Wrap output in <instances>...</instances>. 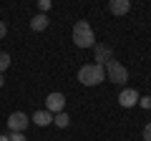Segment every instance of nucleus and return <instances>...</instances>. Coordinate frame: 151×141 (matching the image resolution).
Listing matches in <instances>:
<instances>
[{"mask_svg": "<svg viewBox=\"0 0 151 141\" xmlns=\"http://www.w3.org/2000/svg\"><path fill=\"white\" fill-rule=\"evenodd\" d=\"M5 35H8V23H5V20H0V40L5 38Z\"/></svg>", "mask_w": 151, "mask_h": 141, "instance_id": "nucleus-16", "label": "nucleus"}, {"mask_svg": "<svg viewBox=\"0 0 151 141\" xmlns=\"http://www.w3.org/2000/svg\"><path fill=\"white\" fill-rule=\"evenodd\" d=\"M53 124L58 126V129H65V126L70 124V119H68V114H65V111H60V114L53 116Z\"/></svg>", "mask_w": 151, "mask_h": 141, "instance_id": "nucleus-11", "label": "nucleus"}, {"mask_svg": "<svg viewBox=\"0 0 151 141\" xmlns=\"http://www.w3.org/2000/svg\"><path fill=\"white\" fill-rule=\"evenodd\" d=\"M139 106L141 109H151V96H139Z\"/></svg>", "mask_w": 151, "mask_h": 141, "instance_id": "nucleus-13", "label": "nucleus"}, {"mask_svg": "<svg viewBox=\"0 0 151 141\" xmlns=\"http://www.w3.org/2000/svg\"><path fill=\"white\" fill-rule=\"evenodd\" d=\"M93 60L98 65H106L108 60H113V48L111 45H103V43H96L93 45Z\"/></svg>", "mask_w": 151, "mask_h": 141, "instance_id": "nucleus-6", "label": "nucleus"}, {"mask_svg": "<svg viewBox=\"0 0 151 141\" xmlns=\"http://www.w3.org/2000/svg\"><path fill=\"white\" fill-rule=\"evenodd\" d=\"M10 141H25V134H20V131H10Z\"/></svg>", "mask_w": 151, "mask_h": 141, "instance_id": "nucleus-15", "label": "nucleus"}, {"mask_svg": "<svg viewBox=\"0 0 151 141\" xmlns=\"http://www.w3.org/2000/svg\"><path fill=\"white\" fill-rule=\"evenodd\" d=\"M73 43L78 48H93L96 45V33L86 20H78L73 25Z\"/></svg>", "mask_w": 151, "mask_h": 141, "instance_id": "nucleus-1", "label": "nucleus"}, {"mask_svg": "<svg viewBox=\"0 0 151 141\" xmlns=\"http://www.w3.org/2000/svg\"><path fill=\"white\" fill-rule=\"evenodd\" d=\"M0 141H10V136H8V134H3V136H0Z\"/></svg>", "mask_w": 151, "mask_h": 141, "instance_id": "nucleus-18", "label": "nucleus"}, {"mask_svg": "<svg viewBox=\"0 0 151 141\" xmlns=\"http://www.w3.org/2000/svg\"><path fill=\"white\" fill-rule=\"evenodd\" d=\"M108 10L113 15H126L131 10V0H108Z\"/></svg>", "mask_w": 151, "mask_h": 141, "instance_id": "nucleus-8", "label": "nucleus"}, {"mask_svg": "<svg viewBox=\"0 0 151 141\" xmlns=\"http://www.w3.org/2000/svg\"><path fill=\"white\" fill-rule=\"evenodd\" d=\"M48 13H38V15H33L30 18V28L35 33H40V30H45V28H48Z\"/></svg>", "mask_w": 151, "mask_h": 141, "instance_id": "nucleus-9", "label": "nucleus"}, {"mask_svg": "<svg viewBox=\"0 0 151 141\" xmlns=\"http://www.w3.org/2000/svg\"><path fill=\"white\" fill-rule=\"evenodd\" d=\"M106 78V68L98 63H88L83 65L81 70H78V81L83 83V86H98V83Z\"/></svg>", "mask_w": 151, "mask_h": 141, "instance_id": "nucleus-2", "label": "nucleus"}, {"mask_svg": "<svg viewBox=\"0 0 151 141\" xmlns=\"http://www.w3.org/2000/svg\"><path fill=\"white\" fill-rule=\"evenodd\" d=\"M45 111H50V114H60V111H65V96L58 91L48 93V98H45Z\"/></svg>", "mask_w": 151, "mask_h": 141, "instance_id": "nucleus-4", "label": "nucleus"}, {"mask_svg": "<svg viewBox=\"0 0 151 141\" xmlns=\"http://www.w3.org/2000/svg\"><path fill=\"white\" fill-rule=\"evenodd\" d=\"M33 124L35 126H48V124H53V114H50V111H45V109H40V111H35V114H33Z\"/></svg>", "mask_w": 151, "mask_h": 141, "instance_id": "nucleus-10", "label": "nucleus"}, {"mask_svg": "<svg viewBox=\"0 0 151 141\" xmlns=\"http://www.w3.org/2000/svg\"><path fill=\"white\" fill-rule=\"evenodd\" d=\"M28 124H30V119H28L23 111H13V114L8 116V129H10V131H20V134H25Z\"/></svg>", "mask_w": 151, "mask_h": 141, "instance_id": "nucleus-5", "label": "nucleus"}, {"mask_svg": "<svg viewBox=\"0 0 151 141\" xmlns=\"http://www.w3.org/2000/svg\"><path fill=\"white\" fill-rule=\"evenodd\" d=\"M119 103L124 106V109H131V106L139 103V93H136L134 88H124V91L119 93Z\"/></svg>", "mask_w": 151, "mask_h": 141, "instance_id": "nucleus-7", "label": "nucleus"}, {"mask_svg": "<svg viewBox=\"0 0 151 141\" xmlns=\"http://www.w3.org/2000/svg\"><path fill=\"white\" fill-rule=\"evenodd\" d=\"M8 68H10V55L5 50H0V73H5Z\"/></svg>", "mask_w": 151, "mask_h": 141, "instance_id": "nucleus-12", "label": "nucleus"}, {"mask_svg": "<svg viewBox=\"0 0 151 141\" xmlns=\"http://www.w3.org/2000/svg\"><path fill=\"white\" fill-rule=\"evenodd\" d=\"M106 76L111 83H126L129 81V70H126L124 63H119V60H108L106 63Z\"/></svg>", "mask_w": 151, "mask_h": 141, "instance_id": "nucleus-3", "label": "nucleus"}, {"mask_svg": "<svg viewBox=\"0 0 151 141\" xmlns=\"http://www.w3.org/2000/svg\"><path fill=\"white\" fill-rule=\"evenodd\" d=\"M3 83H5V78H3V73H0V88H3Z\"/></svg>", "mask_w": 151, "mask_h": 141, "instance_id": "nucleus-19", "label": "nucleus"}, {"mask_svg": "<svg viewBox=\"0 0 151 141\" xmlns=\"http://www.w3.org/2000/svg\"><path fill=\"white\" fill-rule=\"evenodd\" d=\"M144 141H151V124H146L144 129Z\"/></svg>", "mask_w": 151, "mask_h": 141, "instance_id": "nucleus-17", "label": "nucleus"}, {"mask_svg": "<svg viewBox=\"0 0 151 141\" xmlns=\"http://www.w3.org/2000/svg\"><path fill=\"white\" fill-rule=\"evenodd\" d=\"M38 8H40V13H48L50 10V0H38Z\"/></svg>", "mask_w": 151, "mask_h": 141, "instance_id": "nucleus-14", "label": "nucleus"}]
</instances>
